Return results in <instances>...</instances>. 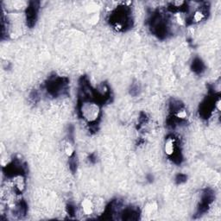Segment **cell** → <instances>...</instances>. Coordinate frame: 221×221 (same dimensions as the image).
Returning <instances> with one entry per match:
<instances>
[{"instance_id":"obj_1","label":"cell","mask_w":221,"mask_h":221,"mask_svg":"<svg viewBox=\"0 0 221 221\" xmlns=\"http://www.w3.org/2000/svg\"><path fill=\"white\" fill-rule=\"evenodd\" d=\"M176 151V140L174 138H168L165 143V152L168 156H172Z\"/></svg>"},{"instance_id":"obj_2","label":"cell","mask_w":221,"mask_h":221,"mask_svg":"<svg viewBox=\"0 0 221 221\" xmlns=\"http://www.w3.org/2000/svg\"><path fill=\"white\" fill-rule=\"evenodd\" d=\"M81 207H82V211L86 215H90L92 214V211H93V205H92V202L90 200L86 199L84 200L82 203H81Z\"/></svg>"},{"instance_id":"obj_3","label":"cell","mask_w":221,"mask_h":221,"mask_svg":"<svg viewBox=\"0 0 221 221\" xmlns=\"http://www.w3.org/2000/svg\"><path fill=\"white\" fill-rule=\"evenodd\" d=\"M65 152L68 156H72L73 152H74V148H73V146L72 144H70V143H68V144L66 145L65 147Z\"/></svg>"},{"instance_id":"obj_4","label":"cell","mask_w":221,"mask_h":221,"mask_svg":"<svg viewBox=\"0 0 221 221\" xmlns=\"http://www.w3.org/2000/svg\"><path fill=\"white\" fill-rule=\"evenodd\" d=\"M204 16H205V14L203 12H200V11H197L195 13V16H194V20L196 21V22H200V21H201L203 19Z\"/></svg>"}]
</instances>
